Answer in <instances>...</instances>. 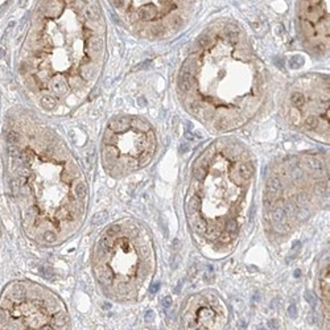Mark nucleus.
<instances>
[{"label": "nucleus", "mask_w": 330, "mask_h": 330, "mask_svg": "<svg viewBox=\"0 0 330 330\" xmlns=\"http://www.w3.org/2000/svg\"><path fill=\"white\" fill-rule=\"evenodd\" d=\"M201 206V201L200 198L197 196H192L189 198V201H188V209H189L190 213H194V211H197V210L200 209Z\"/></svg>", "instance_id": "obj_9"}, {"label": "nucleus", "mask_w": 330, "mask_h": 330, "mask_svg": "<svg viewBox=\"0 0 330 330\" xmlns=\"http://www.w3.org/2000/svg\"><path fill=\"white\" fill-rule=\"evenodd\" d=\"M38 271H40V273H41L44 277L46 279H50V275H52V271L49 268H46L45 265H40V268H38Z\"/></svg>", "instance_id": "obj_22"}, {"label": "nucleus", "mask_w": 330, "mask_h": 330, "mask_svg": "<svg viewBox=\"0 0 330 330\" xmlns=\"http://www.w3.org/2000/svg\"><path fill=\"white\" fill-rule=\"evenodd\" d=\"M158 291V284H152V287L149 288V292L151 293H156Z\"/></svg>", "instance_id": "obj_29"}, {"label": "nucleus", "mask_w": 330, "mask_h": 330, "mask_svg": "<svg viewBox=\"0 0 330 330\" xmlns=\"http://www.w3.org/2000/svg\"><path fill=\"white\" fill-rule=\"evenodd\" d=\"M20 153L21 152L19 151L17 148L15 147L13 144H11V147H9V155L12 156V157H15V158H17V157H20Z\"/></svg>", "instance_id": "obj_23"}, {"label": "nucleus", "mask_w": 330, "mask_h": 330, "mask_svg": "<svg viewBox=\"0 0 330 330\" xmlns=\"http://www.w3.org/2000/svg\"><path fill=\"white\" fill-rule=\"evenodd\" d=\"M156 9L153 7H143L139 9V17L144 21H151L156 17Z\"/></svg>", "instance_id": "obj_7"}, {"label": "nucleus", "mask_w": 330, "mask_h": 330, "mask_svg": "<svg viewBox=\"0 0 330 330\" xmlns=\"http://www.w3.org/2000/svg\"><path fill=\"white\" fill-rule=\"evenodd\" d=\"M93 160H94V151L91 149V151L89 152V158H87V161H89L90 165H93Z\"/></svg>", "instance_id": "obj_28"}, {"label": "nucleus", "mask_w": 330, "mask_h": 330, "mask_svg": "<svg viewBox=\"0 0 330 330\" xmlns=\"http://www.w3.org/2000/svg\"><path fill=\"white\" fill-rule=\"evenodd\" d=\"M119 231H120V227L118 226V224H112V226H110L107 228L106 232H107V236L111 238V236H114V235H116Z\"/></svg>", "instance_id": "obj_19"}, {"label": "nucleus", "mask_w": 330, "mask_h": 330, "mask_svg": "<svg viewBox=\"0 0 330 330\" xmlns=\"http://www.w3.org/2000/svg\"><path fill=\"white\" fill-rule=\"evenodd\" d=\"M7 141L9 143V144H17L19 141H20V135L17 134V132H15V131H11V132H8L7 135Z\"/></svg>", "instance_id": "obj_16"}, {"label": "nucleus", "mask_w": 330, "mask_h": 330, "mask_svg": "<svg viewBox=\"0 0 330 330\" xmlns=\"http://www.w3.org/2000/svg\"><path fill=\"white\" fill-rule=\"evenodd\" d=\"M3 55H4L3 54V49H0V57H3Z\"/></svg>", "instance_id": "obj_33"}, {"label": "nucleus", "mask_w": 330, "mask_h": 330, "mask_svg": "<svg viewBox=\"0 0 330 330\" xmlns=\"http://www.w3.org/2000/svg\"><path fill=\"white\" fill-rule=\"evenodd\" d=\"M321 289H322V296L325 303L329 306V265L323 269L322 277H321Z\"/></svg>", "instance_id": "obj_4"}, {"label": "nucleus", "mask_w": 330, "mask_h": 330, "mask_svg": "<svg viewBox=\"0 0 330 330\" xmlns=\"http://www.w3.org/2000/svg\"><path fill=\"white\" fill-rule=\"evenodd\" d=\"M85 15H86L89 19H95L96 16H98V12L95 11L94 7H87V8H85Z\"/></svg>", "instance_id": "obj_21"}, {"label": "nucleus", "mask_w": 330, "mask_h": 330, "mask_svg": "<svg viewBox=\"0 0 330 330\" xmlns=\"http://www.w3.org/2000/svg\"><path fill=\"white\" fill-rule=\"evenodd\" d=\"M145 320H147V321H152V320H153V312H152V310H149V312L147 313V316H145Z\"/></svg>", "instance_id": "obj_30"}, {"label": "nucleus", "mask_w": 330, "mask_h": 330, "mask_svg": "<svg viewBox=\"0 0 330 330\" xmlns=\"http://www.w3.org/2000/svg\"><path fill=\"white\" fill-rule=\"evenodd\" d=\"M74 194L77 196L78 200H83L86 197V185L83 182H78L74 188Z\"/></svg>", "instance_id": "obj_13"}, {"label": "nucleus", "mask_w": 330, "mask_h": 330, "mask_svg": "<svg viewBox=\"0 0 330 330\" xmlns=\"http://www.w3.org/2000/svg\"><path fill=\"white\" fill-rule=\"evenodd\" d=\"M252 172H254V168H252L251 162H242V164H239V166H238V169H236L238 178L239 180L250 178L252 176Z\"/></svg>", "instance_id": "obj_3"}, {"label": "nucleus", "mask_w": 330, "mask_h": 330, "mask_svg": "<svg viewBox=\"0 0 330 330\" xmlns=\"http://www.w3.org/2000/svg\"><path fill=\"white\" fill-rule=\"evenodd\" d=\"M162 305H164L165 308H169V306L172 305V299H170L169 296H166V297L162 300Z\"/></svg>", "instance_id": "obj_26"}, {"label": "nucleus", "mask_w": 330, "mask_h": 330, "mask_svg": "<svg viewBox=\"0 0 330 330\" xmlns=\"http://www.w3.org/2000/svg\"><path fill=\"white\" fill-rule=\"evenodd\" d=\"M40 103H41V106L44 107L45 110H52V108H54L55 106V99L53 98V96H42L41 100H40Z\"/></svg>", "instance_id": "obj_11"}, {"label": "nucleus", "mask_w": 330, "mask_h": 330, "mask_svg": "<svg viewBox=\"0 0 330 330\" xmlns=\"http://www.w3.org/2000/svg\"><path fill=\"white\" fill-rule=\"evenodd\" d=\"M44 240L46 243H54L55 242V234L53 231H46L44 234Z\"/></svg>", "instance_id": "obj_20"}, {"label": "nucleus", "mask_w": 330, "mask_h": 330, "mask_svg": "<svg viewBox=\"0 0 330 330\" xmlns=\"http://www.w3.org/2000/svg\"><path fill=\"white\" fill-rule=\"evenodd\" d=\"M89 48L91 49V52H99L100 49H102V40L93 38L91 42H89Z\"/></svg>", "instance_id": "obj_17"}, {"label": "nucleus", "mask_w": 330, "mask_h": 330, "mask_svg": "<svg viewBox=\"0 0 330 330\" xmlns=\"http://www.w3.org/2000/svg\"><path fill=\"white\" fill-rule=\"evenodd\" d=\"M305 300L309 303V305L312 308H316L317 305V301H316V296L313 295L312 292H305Z\"/></svg>", "instance_id": "obj_18"}, {"label": "nucleus", "mask_w": 330, "mask_h": 330, "mask_svg": "<svg viewBox=\"0 0 330 330\" xmlns=\"http://www.w3.org/2000/svg\"><path fill=\"white\" fill-rule=\"evenodd\" d=\"M128 124H130V119L128 118H118V119H114L110 123V131L112 132H123L128 128Z\"/></svg>", "instance_id": "obj_2"}, {"label": "nucleus", "mask_w": 330, "mask_h": 330, "mask_svg": "<svg viewBox=\"0 0 330 330\" xmlns=\"http://www.w3.org/2000/svg\"><path fill=\"white\" fill-rule=\"evenodd\" d=\"M300 273H301V271H300V269H297V271H295V276H296V277H299V276H300Z\"/></svg>", "instance_id": "obj_31"}, {"label": "nucleus", "mask_w": 330, "mask_h": 330, "mask_svg": "<svg viewBox=\"0 0 330 330\" xmlns=\"http://www.w3.org/2000/svg\"><path fill=\"white\" fill-rule=\"evenodd\" d=\"M304 126L306 130H316L318 126V119L316 116H308L304 122Z\"/></svg>", "instance_id": "obj_14"}, {"label": "nucleus", "mask_w": 330, "mask_h": 330, "mask_svg": "<svg viewBox=\"0 0 330 330\" xmlns=\"http://www.w3.org/2000/svg\"><path fill=\"white\" fill-rule=\"evenodd\" d=\"M110 308H111L110 304H106V305H104V309H110Z\"/></svg>", "instance_id": "obj_32"}, {"label": "nucleus", "mask_w": 330, "mask_h": 330, "mask_svg": "<svg viewBox=\"0 0 330 330\" xmlns=\"http://www.w3.org/2000/svg\"><path fill=\"white\" fill-rule=\"evenodd\" d=\"M272 219L276 223V227L279 230L283 228V224H285V219H287V211L284 209H276L273 213H272Z\"/></svg>", "instance_id": "obj_5"}, {"label": "nucleus", "mask_w": 330, "mask_h": 330, "mask_svg": "<svg viewBox=\"0 0 330 330\" xmlns=\"http://www.w3.org/2000/svg\"><path fill=\"white\" fill-rule=\"evenodd\" d=\"M106 219H107V213L106 211H100V213H96L93 217V223L100 224V223H103V222H106Z\"/></svg>", "instance_id": "obj_15"}, {"label": "nucleus", "mask_w": 330, "mask_h": 330, "mask_svg": "<svg viewBox=\"0 0 330 330\" xmlns=\"http://www.w3.org/2000/svg\"><path fill=\"white\" fill-rule=\"evenodd\" d=\"M304 162H305V165H308V168L312 169V170H320V169L322 168L321 162L314 157H306L305 160H304Z\"/></svg>", "instance_id": "obj_12"}, {"label": "nucleus", "mask_w": 330, "mask_h": 330, "mask_svg": "<svg viewBox=\"0 0 330 330\" xmlns=\"http://www.w3.org/2000/svg\"><path fill=\"white\" fill-rule=\"evenodd\" d=\"M52 90L54 91L55 94H58V95H61V94L66 93V85H65V81L61 78V77H57V78H54L52 81Z\"/></svg>", "instance_id": "obj_8"}, {"label": "nucleus", "mask_w": 330, "mask_h": 330, "mask_svg": "<svg viewBox=\"0 0 330 330\" xmlns=\"http://www.w3.org/2000/svg\"><path fill=\"white\" fill-rule=\"evenodd\" d=\"M11 291V297L15 301H20L24 299L25 296V287L23 284H13L12 288H9Z\"/></svg>", "instance_id": "obj_6"}, {"label": "nucleus", "mask_w": 330, "mask_h": 330, "mask_svg": "<svg viewBox=\"0 0 330 330\" xmlns=\"http://www.w3.org/2000/svg\"><path fill=\"white\" fill-rule=\"evenodd\" d=\"M288 314H289V317H292V318H295V317L297 316V309H296L295 305L288 306Z\"/></svg>", "instance_id": "obj_25"}, {"label": "nucleus", "mask_w": 330, "mask_h": 330, "mask_svg": "<svg viewBox=\"0 0 330 330\" xmlns=\"http://www.w3.org/2000/svg\"><path fill=\"white\" fill-rule=\"evenodd\" d=\"M291 102L296 107H303L305 104V96L301 93H293L292 96H291Z\"/></svg>", "instance_id": "obj_10"}, {"label": "nucleus", "mask_w": 330, "mask_h": 330, "mask_svg": "<svg viewBox=\"0 0 330 330\" xmlns=\"http://www.w3.org/2000/svg\"><path fill=\"white\" fill-rule=\"evenodd\" d=\"M227 38H228V41H230V42H236L238 41V33H236V32L230 31L228 33H227Z\"/></svg>", "instance_id": "obj_24"}, {"label": "nucleus", "mask_w": 330, "mask_h": 330, "mask_svg": "<svg viewBox=\"0 0 330 330\" xmlns=\"http://www.w3.org/2000/svg\"><path fill=\"white\" fill-rule=\"evenodd\" d=\"M112 3H114V5H115L116 8H120V7H123L124 0H112Z\"/></svg>", "instance_id": "obj_27"}, {"label": "nucleus", "mask_w": 330, "mask_h": 330, "mask_svg": "<svg viewBox=\"0 0 330 330\" xmlns=\"http://www.w3.org/2000/svg\"><path fill=\"white\" fill-rule=\"evenodd\" d=\"M94 272L96 275V279L99 280L102 284H106V285H110L112 283V273L107 267H95Z\"/></svg>", "instance_id": "obj_1"}]
</instances>
